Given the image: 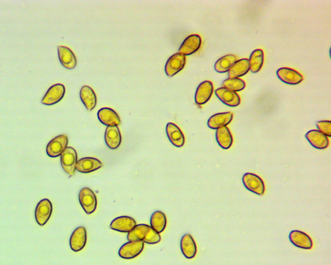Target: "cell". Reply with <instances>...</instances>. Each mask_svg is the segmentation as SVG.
Listing matches in <instances>:
<instances>
[{"mask_svg":"<svg viewBox=\"0 0 331 265\" xmlns=\"http://www.w3.org/2000/svg\"><path fill=\"white\" fill-rule=\"evenodd\" d=\"M318 130L327 136V137H331V122L330 120L318 121L317 123Z\"/></svg>","mask_w":331,"mask_h":265,"instance_id":"32","label":"cell"},{"mask_svg":"<svg viewBox=\"0 0 331 265\" xmlns=\"http://www.w3.org/2000/svg\"><path fill=\"white\" fill-rule=\"evenodd\" d=\"M306 139L313 147L318 150H324L329 145L327 136L316 130L308 131L305 136Z\"/></svg>","mask_w":331,"mask_h":265,"instance_id":"16","label":"cell"},{"mask_svg":"<svg viewBox=\"0 0 331 265\" xmlns=\"http://www.w3.org/2000/svg\"><path fill=\"white\" fill-rule=\"evenodd\" d=\"M186 56L180 53H176L169 58L164 68L166 75L172 77L185 68Z\"/></svg>","mask_w":331,"mask_h":265,"instance_id":"7","label":"cell"},{"mask_svg":"<svg viewBox=\"0 0 331 265\" xmlns=\"http://www.w3.org/2000/svg\"><path fill=\"white\" fill-rule=\"evenodd\" d=\"M233 116V113L231 112L215 114V115L211 116L208 120V128L211 130H217L219 128L225 127L231 122Z\"/></svg>","mask_w":331,"mask_h":265,"instance_id":"21","label":"cell"},{"mask_svg":"<svg viewBox=\"0 0 331 265\" xmlns=\"http://www.w3.org/2000/svg\"><path fill=\"white\" fill-rule=\"evenodd\" d=\"M87 242V232L85 228L80 227L71 234L69 244L73 251L78 252L85 247Z\"/></svg>","mask_w":331,"mask_h":265,"instance_id":"15","label":"cell"},{"mask_svg":"<svg viewBox=\"0 0 331 265\" xmlns=\"http://www.w3.org/2000/svg\"><path fill=\"white\" fill-rule=\"evenodd\" d=\"M66 89L63 84H56L51 86L42 98V104L46 106H52L59 103L64 98Z\"/></svg>","mask_w":331,"mask_h":265,"instance_id":"9","label":"cell"},{"mask_svg":"<svg viewBox=\"0 0 331 265\" xmlns=\"http://www.w3.org/2000/svg\"><path fill=\"white\" fill-rule=\"evenodd\" d=\"M246 84L245 81L240 78H228L224 80L222 83V88L228 89L233 92H239L245 88Z\"/></svg>","mask_w":331,"mask_h":265,"instance_id":"31","label":"cell"},{"mask_svg":"<svg viewBox=\"0 0 331 265\" xmlns=\"http://www.w3.org/2000/svg\"><path fill=\"white\" fill-rule=\"evenodd\" d=\"M166 132L168 139L176 147H183L185 142V138L181 129L173 123H168L166 125Z\"/></svg>","mask_w":331,"mask_h":265,"instance_id":"19","label":"cell"},{"mask_svg":"<svg viewBox=\"0 0 331 265\" xmlns=\"http://www.w3.org/2000/svg\"><path fill=\"white\" fill-rule=\"evenodd\" d=\"M53 212V205L49 199H42L37 205L35 210V219L40 226H44L50 219Z\"/></svg>","mask_w":331,"mask_h":265,"instance_id":"6","label":"cell"},{"mask_svg":"<svg viewBox=\"0 0 331 265\" xmlns=\"http://www.w3.org/2000/svg\"><path fill=\"white\" fill-rule=\"evenodd\" d=\"M289 240L293 245L300 249L310 250L313 242L309 235L300 230H293L289 234Z\"/></svg>","mask_w":331,"mask_h":265,"instance_id":"14","label":"cell"},{"mask_svg":"<svg viewBox=\"0 0 331 265\" xmlns=\"http://www.w3.org/2000/svg\"><path fill=\"white\" fill-rule=\"evenodd\" d=\"M136 225L135 220L133 218L121 216L112 220L110 229L118 232L129 233L135 227Z\"/></svg>","mask_w":331,"mask_h":265,"instance_id":"18","label":"cell"},{"mask_svg":"<svg viewBox=\"0 0 331 265\" xmlns=\"http://www.w3.org/2000/svg\"><path fill=\"white\" fill-rule=\"evenodd\" d=\"M213 86L210 81H203L197 88L195 94V101L197 105L203 106L207 103L212 96Z\"/></svg>","mask_w":331,"mask_h":265,"instance_id":"12","label":"cell"},{"mask_svg":"<svg viewBox=\"0 0 331 265\" xmlns=\"http://www.w3.org/2000/svg\"><path fill=\"white\" fill-rule=\"evenodd\" d=\"M242 182L246 189L258 195H263L265 186L263 180L258 175L252 173H246L242 177Z\"/></svg>","mask_w":331,"mask_h":265,"instance_id":"2","label":"cell"},{"mask_svg":"<svg viewBox=\"0 0 331 265\" xmlns=\"http://www.w3.org/2000/svg\"><path fill=\"white\" fill-rule=\"evenodd\" d=\"M250 71L249 62L248 59L238 60L228 71V78H240L245 76Z\"/></svg>","mask_w":331,"mask_h":265,"instance_id":"26","label":"cell"},{"mask_svg":"<svg viewBox=\"0 0 331 265\" xmlns=\"http://www.w3.org/2000/svg\"><path fill=\"white\" fill-rule=\"evenodd\" d=\"M103 164L96 158L86 157L77 161L76 170L83 173H88L100 169Z\"/></svg>","mask_w":331,"mask_h":265,"instance_id":"20","label":"cell"},{"mask_svg":"<svg viewBox=\"0 0 331 265\" xmlns=\"http://www.w3.org/2000/svg\"><path fill=\"white\" fill-rule=\"evenodd\" d=\"M129 241H141L146 243L153 244L161 241V235L148 225H136L127 236Z\"/></svg>","mask_w":331,"mask_h":265,"instance_id":"1","label":"cell"},{"mask_svg":"<svg viewBox=\"0 0 331 265\" xmlns=\"http://www.w3.org/2000/svg\"><path fill=\"white\" fill-rule=\"evenodd\" d=\"M238 60L237 56L232 54H227L216 61L214 64V69L218 73H227Z\"/></svg>","mask_w":331,"mask_h":265,"instance_id":"27","label":"cell"},{"mask_svg":"<svg viewBox=\"0 0 331 265\" xmlns=\"http://www.w3.org/2000/svg\"><path fill=\"white\" fill-rule=\"evenodd\" d=\"M80 98L86 110L91 111L96 107L97 98L93 89L88 86H84L80 91Z\"/></svg>","mask_w":331,"mask_h":265,"instance_id":"25","label":"cell"},{"mask_svg":"<svg viewBox=\"0 0 331 265\" xmlns=\"http://www.w3.org/2000/svg\"><path fill=\"white\" fill-rule=\"evenodd\" d=\"M60 62L65 68L73 69L76 66V58L73 51L66 46L58 47Z\"/></svg>","mask_w":331,"mask_h":265,"instance_id":"23","label":"cell"},{"mask_svg":"<svg viewBox=\"0 0 331 265\" xmlns=\"http://www.w3.org/2000/svg\"><path fill=\"white\" fill-rule=\"evenodd\" d=\"M104 137L106 145L109 149L116 150L120 146L122 137L118 126H108Z\"/></svg>","mask_w":331,"mask_h":265,"instance_id":"22","label":"cell"},{"mask_svg":"<svg viewBox=\"0 0 331 265\" xmlns=\"http://www.w3.org/2000/svg\"><path fill=\"white\" fill-rule=\"evenodd\" d=\"M181 250L186 258L190 259L195 257L197 254V245L190 234H186L182 237L181 240Z\"/></svg>","mask_w":331,"mask_h":265,"instance_id":"24","label":"cell"},{"mask_svg":"<svg viewBox=\"0 0 331 265\" xmlns=\"http://www.w3.org/2000/svg\"><path fill=\"white\" fill-rule=\"evenodd\" d=\"M216 95L221 101L230 107H237L241 103L240 96L232 91L221 87L215 91Z\"/></svg>","mask_w":331,"mask_h":265,"instance_id":"13","label":"cell"},{"mask_svg":"<svg viewBox=\"0 0 331 265\" xmlns=\"http://www.w3.org/2000/svg\"><path fill=\"white\" fill-rule=\"evenodd\" d=\"M97 116L99 121L106 126H118L121 124L118 114L111 108L101 109L97 113Z\"/></svg>","mask_w":331,"mask_h":265,"instance_id":"17","label":"cell"},{"mask_svg":"<svg viewBox=\"0 0 331 265\" xmlns=\"http://www.w3.org/2000/svg\"><path fill=\"white\" fill-rule=\"evenodd\" d=\"M77 153L72 147H67L61 155V162L65 172L73 176L76 170Z\"/></svg>","mask_w":331,"mask_h":265,"instance_id":"4","label":"cell"},{"mask_svg":"<svg viewBox=\"0 0 331 265\" xmlns=\"http://www.w3.org/2000/svg\"><path fill=\"white\" fill-rule=\"evenodd\" d=\"M202 39L198 34H191L186 38L179 49V53L183 55H191L200 49Z\"/></svg>","mask_w":331,"mask_h":265,"instance_id":"10","label":"cell"},{"mask_svg":"<svg viewBox=\"0 0 331 265\" xmlns=\"http://www.w3.org/2000/svg\"><path fill=\"white\" fill-rule=\"evenodd\" d=\"M80 204L87 214H91L95 211L97 199L95 194L90 188H84L79 195Z\"/></svg>","mask_w":331,"mask_h":265,"instance_id":"3","label":"cell"},{"mask_svg":"<svg viewBox=\"0 0 331 265\" xmlns=\"http://www.w3.org/2000/svg\"><path fill=\"white\" fill-rule=\"evenodd\" d=\"M68 145V137L66 135L57 136L47 146L46 152L49 157L55 158L61 156Z\"/></svg>","mask_w":331,"mask_h":265,"instance_id":"5","label":"cell"},{"mask_svg":"<svg viewBox=\"0 0 331 265\" xmlns=\"http://www.w3.org/2000/svg\"><path fill=\"white\" fill-rule=\"evenodd\" d=\"M150 224L151 227L159 234L163 232L167 224L165 214L161 211L154 212L151 217Z\"/></svg>","mask_w":331,"mask_h":265,"instance_id":"30","label":"cell"},{"mask_svg":"<svg viewBox=\"0 0 331 265\" xmlns=\"http://www.w3.org/2000/svg\"><path fill=\"white\" fill-rule=\"evenodd\" d=\"M144 247L143 241H129L123 244L119 249V256L124 259L135 258L143 252Z\"/></svg>","mask_w":331,"mask_h":265,"instance_id":"8","label":"cell"},{"mask_svg":"<svg viewBox=\"0 0 331 265\" xmlns=\"http://www.w3.org/2000/svg\"><path fill=\"white\" fill-rule=\"evenodd\" d=\"M250 71L252 73H257L262 68L264 63V52L258 49L251 53L249 60Z\"/></svg>","mask_w":331,"mask_h":265,"instance_id":"29","label":"cell"},{"mask_svg":"<svg viewBox=\"0 0 331 265\" xmlns=\"http://www.w3.org/2000/svg\"><path fill=\"white\" fill-rule=\"evenodd\" d=\"M216 138L219 146L224 150L229 149L232 145L233 137L230 130L226 126L216 130Z\"/></svg>","mask_w":331,"mask_h":265,"instance_id":"28","label":"cell"},{"mask_svg":"<svg viewBox=\"0 0 331 265\" xmlns=\"http://www.w3.org/2000/svg\"><path fill=\"white\" fill-rule=\"evenodd\" d=\"M276 75L281 81L288 85H298L303 80V76L299 72L288 68L279 69L276 72Z\"/></svg>","mask_w":331,"mask_h":265,"instance_id":"11","label":"cell"}]
</instances>
